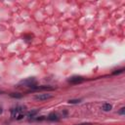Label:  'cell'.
Segmentation results:
<instances>
[{"label": "cell", "mask_w": 125, "mask_h": 125, "mask_svg": "<svg viewBox=\"0 0 125 125\" xmlns=\"http://www.w3.org/2000/svg\"><path fill=\"white\" fill-rule=\"evenodd\" d=\"M24 108L25 107L22 105H17L16 107L11 109V116L18 120L21 119L24 116Z\"/></svg>", "instance_id": "1"}, {"label": "cell", "mask_w": 125, "mask_h": 125, "mask_svg": "<svg viewBox=\"0 0 125 125\" xmlns=\"http://www.w3.org/2000/svg\"><path fill=\"white\" fill-rule=\"evenodd\" d=\"M19 86H25V87H29L31 90H33L35 88V86H37V81L34 77H28L25 78L21 81L19 82Z\"/></svg>", "instance_id": "2"}, {"label": "cell", "mask_w": 125, "mask_h": 125, "mask_svg": "<svg viewBox=\"0 0 125 125\" xmlns=\"http://www.w3.org/2000/svg\"><path fill=\"white\" fill-rule=\"evenodd\" d=\"M53 96L49 93H42V94H37L34 96V100L36 101H46L48 99H51Z\"/></svg>", "instance_id": "3"}, {"label": "cell", "mask_w": 125, "mask_h": 125, "mask_svg": "<svg viewBox=\"0 0 125 125\" xmlns=\"http://www.w3.org/2000/svg\"><path fill=\"white\" fill-rule=\"evenodd\" d=\"M83 81H84V78L82 76H72L68 79V82L72 83V84H78V83H81Z\"/></svg>", "instance_id": "4"}, {"label": "cell", "mask_w": 125, "mask_h": 125, "mask_svg": "<svg viewBox=\"0 0 125 125\" xmlns=\"http://www.w3.org/2000/svg\"><path fill=\"white\" fill-rule=\"evenodd\" d=\"M47 119H48V120H51V121H58V120L60 119V117H59L58 113H56V112H51V113L48 115Z\"/></svg>", "instance_id": "5"}, {"label": "cell", "mask_w": 125, "mask_h": 125, "mask_svg": "<svg viewBox=\"0 0 125 125\" xmlns=\"http://www.w3.org/2000/svg\"><path fill=\"white\" fill-rule=\"evenodd\" d=\"M102 109H103L104 111H109V110H111V109H112V105H111L110 104L105 103V104H103Z\"/></svg>", "instance_id": "6"}, {"label": "cell", "mask_w": 125, "mask_h": 125, "mask_svg": "<svg viewBox=\"0 0 125 125\" xmlns=\"http://www.w3.org/2000/svg\"><path fill=\"white\" fill-rule=\"evenodd\" d=\"M37 113H38V110H37V109L29 110V111H27V113H26V116H27L28 118H32V117H34V116H35Z\"/></svg>", "instance_id": "7"}, {"label": "cell", "mask_w": 125, "mask_h": 125, "mask_svg": "<svg viewBox=\"0 0 125 125\" xmlns=\"http://www.w3.org/2000/svg\"><path fill=\"white\" fill-rule=\"evenodd\" d=\"M10 97L16 98V99H21V98L22 97V95H21V94H19V93H11V94H10Z\"/></svg>", "instance_id": "8"}, {"label": "cell", "mask_w": 125, "mask_h": 125, "mask_svg": "<svg viewBox=\"0 0 125 125\" xmlns=\"http://www.w3.org/2000/svg\"><path fill=\"white\" fill-rule=\"evenodd\" d=\"M81 102V99H74V100H69L68 103L69 104H78Z\"/></svg>", "instance_id": "9"}, {"label": "cell", "mask_w": 125, "mask_h": 125, "mask_svg": "<svg viewBox=\"0 0 125 125\" xmlns=\"http://www.w3.org/2000/svg\"><path fill=\"white\" fill-rule=\"evenodd\" d=\"M123 71H124V68L116 69L115 71H113V72H112V74H114V75H116V74H120V73H123Z\"/></svg>", "instance_id": "10"}, {"label": "cell", "mask_w": 125, "mask_h": 125, "mask_svg": "<svg viewBox=\"0 0 125 125\" xmlns=\"http://www.w3.org/2000/svg\"><path fill=\"white\" fill-rule=\"evenodd\" d=\"M118 113H119L120 115H124V114H125V107H121L120 110L118 111Z\"/></svg>", "instance_id": "11"}, {"label": "cell", "mask_w": 125, "mask_h": 125, "mask_svg": "<svg viewBox=\"0 0 125 125\" xmlns=\"http://www.w3.org/2000/svg\"><path fill=\"white\" fill-rule=\"evenodd\" d=\"M76 125H92V124L88 123V122H84V123H80V124H76Z\"/></svg>", "instance_id": "12"}, {"label": "cell", "mask_w": 125, "mask_h": 125, "mask_svg": "<svg viewBox=\"0 0 125 125\" xmlns=\"http://www.w3.org/2000/svg\"><path fill=\"white\" fill-rule=\"evenodd\" d=\"M2 112H3V108H2L1 106H0V115L2 114Z\"/></svg>", "instance_id": "13"}, {"label": "cell", "mask_w": 125, "mask_h": 125, "mask_svg": "<svg viewBox=\"0 0 125 125\" xmlns=\"http://www.w3.org/2000/svg\"><path fill=\"white\" fill-rule=\"evenodd\" d=\"M3 93V91H0V94H2Z\"/></svg>", "instance_id": "14"}]
</instances>
